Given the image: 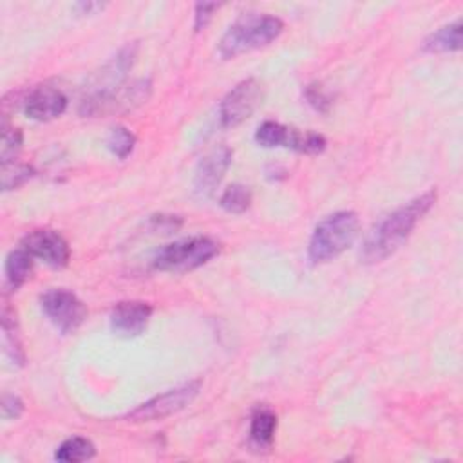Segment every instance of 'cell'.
<instances>
[{
	"label": "cell",
	"instance_id": "1",
	"mask_svg": "<svg viewBox=\"0 0 463 463\" xmlns=\"http://www.w3.org/2000/svg\"><path fill=\"white\" fill-rule=\"evenodd\" d=\"M436 201V192L429 190L414 199H411L407 204L400 206L398 210L391 212L387 217H383L365 237L360 259L365 264H376L391 257L394 251H398L403 242L409 239L420 219L430 210V206Z\"/></svg>",
	"mask_w": 463,
	"mask_h": 463
},
{
	"label": "cell",
	"instance_id": "2",
	"mask_svg": "<svg viewBox=\"0 0 463 463\" xmlns=\"http://www.w3.org/2000/svg\"><path fill=\"white\" fill-rule=\"evenodd\" d=\"M284 22L273 14H246L228 27L219 42V54L224 60L266 47L280 36Z\"/></svg>",
	"mask_w": 463,
	"mask_h": 463
},
{
	"label": "cell",
	"instance_id": "3",
	"mask_svg": "<svg viewBox=\"0 0 463 463\" xmlns=\"http://www.w3.org/2000/svg\"><path fill=\"white\" fill-rule=\"evenodd\" d=\"M358 215L351 210H342L322 219L309 239L307 257L311 262H329L344 253L358 235Z\"/></svg>",
	"mask_w": 463,
	"mask_h": 463
},
{
	"label": "cell",
	"instance_id": "4",
	"mask_svg": "<svg viewBox=\"0 0 463 463\" xmlns=\"http://www.w3.org/2000/svg\"><path fill=\"white\" fill-rule=\"evenodd\" d=\"M152 94V83L148 78H139L130 83H121L116 89L105 92L87 94L80 103V114L85 118L112 116L137 109Z\"/></svg>",
	"mask_w": 463,
	"mask_h": 463
},
{
	"label": "cell",
	"instance_id": "5",
	"mask_svg": "<svg viewBox=\"0 0 463 463\" xmlns=\"http://www.w3.org/2000/svg\"><path fill=\"white\" fill-rule=\"evenodd\" d=\"M219 253V244L210 237H188L161 248L154 257V268L159 271L184 273L192 271Z\"/></svg>",
	"mask_w": 463,
	"mask_h": 463
},
{
	"label": "cell",
	"instance_id": "6",
	"mask_svg": "<svg viewBox=\"0 0 463 463\" xmlns=\"http://www.w3.org/2000/svg\"><path fill=\"white\" fill-rule=\"evenodd\" d=\"M203 383L201 380H190L179 387H174L163 394L154 396L152 400L141 403L134 411L127 414V421L132 423H146V421H157L165 420L183 409H186L195 396L199 394Z\"/></svg>",
	"mask_w": 463,
	"mask_h": 463
},
{
	"label": "cell",
	"instance_id": "7",
	"mask_svg": "<svg viewBox=\"0 0 463 463\" xmlns=\"http://www.w3.org/2000/svg\"><path fill=\"white\" fill-rule=\"evenodd\" d=\"M255 141L264 148H291L302 154H320L326 148V137L311 130H300L277 121H264L255 132Z\"/></svg>",
	"mask_w": 463,
	"mask_h": 463
},
{
	"label": "cell",
	"instance_id": "8",
	"mask_svg": "<svg viewBox=\"0 0 463 463\" xmlns=\"http://www.w3.org/2000/svg\"><path fill=\"white\" fill-rule=\"evenodd\" d=\"M264 99V87L259 80L248 78L237 83L219 105V121L224 128H233L246 121Z\"/></svg>",
	"mask_w": 463,
	"mask_h": 463
},
{
	"label": "cell",
	"instance_id": "9",
	"mask_svg": "<svg viewBox=\"0 0 463 463\" xmlns=\"http://www.w3.org/2000/svg\"><path fill=\"white\" fill-rule=\"evenodd\" d=\"M40 306L45 317L61 331H76L87 318L85 304L69 289H49L40 297Z\"/></svg>",
	"mask_w": 463,
	"mask_h": 463
},
{
	"label": "cell",
	"instance_id": "10",
	"mask_svg": "<svg viewBox=\"0 0 463 463\" xmlns=\"http://www.w3.org/2000/svg\"><path fill=\"white\" fill-rule=\"evenodd\" d=\"M22 248L51 268H63L71 259L67 241L54 230H34L22 239Z\"/></svg>",
	"mask_w": 463,
	"mask_h": 463
},
{
	"label": "cell",
	"instance_id": "11",
	"mask_svg": "<svg viewBox=\"0 0 463 463\" xmlns=\"http://www.w3.org/2000/svg\"><path fill=\"white\" fill-rule=\"evenodd\" d=\"M233 159L232 148L226 145H221L213 150H210L197 165L194 174V190L199 197H210L219 183L222 181L226 170L230 168Z\"/></svg>",
	"mask_w": 463,
	"mask_h": 463
},
{
	"label": "cell",
	"instance_id": "12",
	"mask_svg": "<svg viewBox=\"0 0 463 463\" xmlns=\"http://www.w3.org/2000/svg\"><path fill=\"white\" fill-rule=\"evenodd\" d=\"M152 317V306L143 300H123L110 313V329L119 338L139 336Z\"/></svg>",
	"mask_w": 463,
	"mask_h": 463
},
{
	"label": "cell",
	"instance_id": "13",
	"mask_svg": "<svg viewBox=\"0 0 463 463\" xmlns=\"http://www.w3.org/2000/svg\"><path fill=\"white\" fill-rule=\"evenodd\" d=\"M67 109V96L52 85H40L33 89L25 101L24 112L34 121H51L60 118Z\"/></svg>",
	"mask_w": 463,
	"mask_h": 463
},
{
	"label": "cell",
	"instance_id": "14",
	"mask_svg": "<svg viewBox=\"0 0 463 463\" xmlns=\"http://www.w3.org/2000/svg\"><path fill=\"white\" fill-rule=\"evenodd\" d=\"M137 58V43H127L123 49H119V52L109 61L105 63V67L92 78V89L89 90V94L94 92H105L110 89H116L123 83L125 76L128 74V71L132 69L134 61Z\"/></svg>",
	"mask_w": 463,
	"mask_h": 463
},
{
	"label": "cell",
	"instance_id": "15",
	"mask_svg": "<svg viewBox=\"0 0 463 463\" xmlns=\"http://www.w3.org/2000/svg\"><path fill=\"white\" fill-rule=\"evenodd\" d=\"M2 333H4V351L9 356V360L22 367L25 364V351L20 340V333H18V322H16V315L14 311L4 304L2 307Z\"/></svg>",
	"mask_w": 463,
	"mask_h": 463
},
{
	"label": "cell",
	"instance_id": "16",
	"mask_svg": "<svg viewBox=\"0 0 463 463\" xmlns=\"http://www.w3.org/2000/svg\"><path fill=\"white\" fill-rule=\"evenodd\" d=\"M33 264H34V257L27 250H24L22 246L18 250H13L4 262L5 284L13 289L20 288L31 277Z\"/></svg>",
	"mask_w": 463,
	"mask_h": 463
},
{
	"label": "cell",
	"instance_id": "17",
	"mask_svg": "<svg viewBox=\"0 0 463 463\" xmlns=\"http://www.w3.org/2000/svg\"><path fill=\"white\" fill-rule=\"evenodd\" d=\"M277 429V416L268 407L255 409L250 423V439L259 449H269L273 445Z\"/></svg>",
	"mask_w": 463,
	"mask_h": 463
},
{
	"label": "cell",
	"instance_id": "18",
	"mask_svg": "<svg viewBox=\"0 0 463 463\" xmlns=\"http://www.w3.org/2000/svg\"><path fill=\"white\" fill-rule=\"evenodd\" d=\"M421 49L425 52H452L461 49V20L447 24L425 38Z\"/></svg>",
	"mask_w": 463,
	"mask_h": 463
},
{
	"label": "cell",
	"instance_id": "19",
	"mask_svg": "<svg viewBox=\"0 0 463 463\" xmlns=\"http://www.w3.org/2000/svg\"><path fill=\"white\" fill-rule=\"evenodd\" d=\"M96 456V447L92 445L90 439L81 438V436H72L65 439L58 449L54 458L63 463H80L92 459Z\"/></svg>",
	"mask_w": 463,
	"mask_h": 463
},
{
	"label": "cell",
	"instance_id": "20",
	"mask_svg": "<svg viewBox=\"0 0 463 463\" xmlns=\"http://www.w3.org/2000/svg\"><path fill=\"white\" fill-rule=\"evenodd\" d=\"M251 201H253V195H251V190L244 184H230L221 199H219V204L222 210L230 212V213H242L246 212L250 206H251Z\"/></svg>",
	"mask_w": 463,
	"mask_h": 463
},
{
	"label": "cell",
	"instance_id": "21",
	"mask_svg": "<svg viewBox=\"0 0 463 463\" xmlns=\"http://www.w3.org/2000/svg\"><path fill=\"white\" fill-rule=\"evenodd\" d=\"M136 145V136L125 128V127H114L110 128L109 136H107V148L119 159H125L127 156L132 154Z\"/></svg>",
	"mask_w": 463,
	"mask_h": 463
},
{
	"label": "cell",
	"instance_id": "22",
	"mask_svg": "<svg viewBox=\"0 0 463 463\" xmlns=\"http://www.w3.org/2000/svg\"><path fill=\"white\" fill-rule=\"evenodd\" d=\"M22 143H24L22 130L14 128V127H7L4 123V127H2V146H0L2 165H7V163L14 161V157L18 156V152L22 148Z\"/></svg>",
	"mask_w": 463,
	"mask_h": 463
},
{
	"label": "cell",
	"instance_id": "23",
	"mask_svg": "<svg viewBox=\"0 0 463 463\" xmlns=\"http://www.w3.org/2000/svg\"><path fill=\"white\" fill-rule=\"evenodd\" d=\"M31 177H33V168L27 165H20L14 161L2 165V188L4 190L18 188Z\"/></svg>",
	"mask_w": 463,
	"mask_h": 463
},
{
	"label": "cell",
	"instance_id": "24",
	"mask_svg": "<svg viewBox=\"0 0 463 463\" xmlns=\"http://www.w3.org/2000/svg\"><path fill=\"white\" fill-rule=\"evenodd\" d=\"M0 409H2V418L5 421H11L20 418V414L24 412V402L16 394H4Z\"/></svg>",
	"mask_w": 463,
	"mask_h": 463
},
{
	"label": "cell",
	"instance_id": "25",
	"mask_svg": "<svg viewBox=\"0 0 463 463\" xmlns=\"http://www.w3.org/2000/svg\"><path fill=\"white\" fill-rule=\"evenodd\" d=\"M219 9V4H208V2H199L195 4V11H194V29L195 31H203L212 16H213V11Z\"/></svg>",
	"mask_w": 463,
	"mask_h": 463
},
{
	"label": "cell",
	"instance_id": "26",
	"mask_svg": "<svg viewBox=\"0 0 463 463\" xmlns=\"http://www.w3.org/2000/svg\"><path fill=\"white\" fill-rule=\"evenodd\" d=\"M306 99H307L309 105H313V107H315L317 110H320V112H326V110L329 109V105H331L327 94L322 90L320 85H307V89H306Z\"/></svg>",
	"mask_w": 463,
	"mask_h": 463
},
{
	"label": "cell",
	"instance_id": "27",
	"mask_svg": "<svg viewBox=\"0 0 463 463\" xmlns=\"http://www.w3.org/2000/svg\"><path fill=\"white\" fill-rule=\"evenodd\" d=\"M181 219L177 215H152L150 217V226L154 232H163L170 233L175 232L181 226Z\"/></svg>",
	"mask_w": 463,
	"mask_h": 463
},
{
	"label": "cell",
	"instance_id": "28",
	"mask_svg": "<svg viewBox=\"0 0 463 463\" xmlns=\"http://www.w3.org/2000/svg\"><path fill=\"white\" fill-rule=\"evenodd\" d=\"M103 7H105V4H99V2H78L76 4V9H80L81 14H92Z\"/></svg>",
	"mask_w": 463,
	"mask_h": 463
}]
</instances>
